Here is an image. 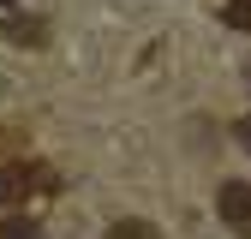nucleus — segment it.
Returning <instances> with one entry per match:
<instances>
[{
    "label": "nucleus",
    "mask_w": 251,
    "mask_h": 239,
    "mask_svg": "<svg viewBox=\"0 0 251 239\" xmlns=\"http://www.w3.org/2000/svg\"><path fill=\"white\" fill-rule=\"evenodd\" d=\"M108 239H162V233H155L150 221H138V215H126V221H114V227H108Z\"/></svg>",
    "instance_id": "7ed1b4c3"
},
{
    "label": "nucleus",
    "mask_w": 251,
    "mask_h": 239,
    "mask_svg": "<svg viewBox=\"0 0 251 239\" xmlns=\"http://www.w3.org/2000/svg\"><path fill=\"white\" fill-rule=\"evenodd\" d=\"M215 209H222V221H227L233 233L251 239V186H245V179H227L222 197H215Z\"/></svg>",
    "instance_id": "f03ea898"
},
{
    "label": "nucleus",
    "mask_w": 251,
    "mask_h": 239,
    "mask_svg": "<svg viewBox=\"0 0 251 239\" xmlns=\"http://www.w3.org/2000/svg\"><path fill=\"white\" fill-rule=\"evenodd\" d=\"M36 191H54V173L48 167H30V162H12V167H0V203H24V197H36Z\"/></svg>",
    "instance_id": "f257e3e1"
},
{
    "label": "nucleus",
    "mask_w": 251,
    "mask_h": 239,
    "mask_svg": "<svg viewBox=\"0 0 251 239\" xmlns=\"http://www.w3.org/2000/svg\"><path fill=\"white\" fill-rule=\"evenodd\" d=\"M222 24H227V30H245V36H251V0H227V6H222Z\"/></svg>",
    "instance_id": "20e7f679"
},
{
    "label": "nucleus",
    "mask_w": 251,
    "mask_h": 239,
    "mask_svg": "<svg viewBox=\"0 0 251 239\" xmlns=\"http://www.w3.org/2000/svg\"><path fill=\"white\" fill-rule=\"evenodd\" d=\"M233 138H239V149H245V156H251V114L239 120V126H233Z\"/></svg>",
    "instance_id": "423d86ee"
},
{
    "label": "nucleus",
    "mask_w": 251,
    "mask_h": 239,
    "mask_svg": "<svg viewBox=\"0 0 251 239\" xmlns=\"http://www.w3.org/2000/svg\"><path fill=\"white\" fill-rule=\"evenodd\" d=\"M0 239H42V227L24 221V215H6V221H0Z\"/></svg>",
    "instance_id": "39448f33"
}]
</instances>
